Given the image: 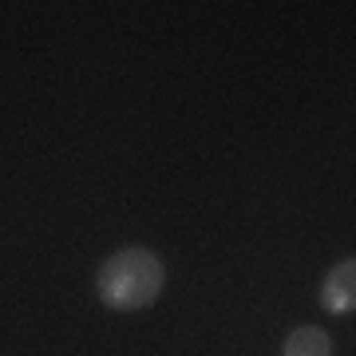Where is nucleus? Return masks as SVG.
I'll use <instances>...</instances> for the list:
<instances>
[{
    "instance_id": "f257e3e1",
    "label": "nucleus",
    "mask_w": 356,
    "mask_h": 356,
    "mask_svg": "<svg viewBox=\"0 0 356 356\" xmlns=\"http://www.w3.org/2000/svg\"><path fill=\"white\" fill-rule=\"evenodd\" d=\"M166 285L163 257L147 245H123L115 250L95 273V297L115 313H139L159 301Z\"/></svg>"
},
{
    "instance_id": "f03ea898",
    "label": "nucleus",
    "mask_w": 356,
    "mask_h": 356,
    "mask_svg": "<svg viewBox=\"0 0 356 356\" xmlns=\"http://www.w3.org/2000/svg\"><path fill=\"white\" fill-rule=\"evenodd\" d=\"M317 301L329 317H353L356 313V257H344V261H337L325 273Z\"/></svg>"
},
{
    "instance_id": "7ed1b4c3",
    "label": "nucleus",
    "mask_w": 356,
    "mask_h": 356,
    "mask_svg": "<svg viewBox=\"0 0 356 356\" xmlns=\"http://www.w3.org/2000/svg\"><path fill=\"white\" fill-rule=\"evenodd\" d=\"M281 356H332V337L321 325H297L281 344Z\"/></svg>"
}]
</instances>
